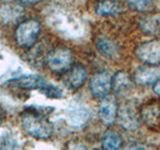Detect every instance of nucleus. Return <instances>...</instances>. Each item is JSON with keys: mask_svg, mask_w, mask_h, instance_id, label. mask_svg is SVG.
Here are the masks:
<instances>
[{"mask_svg": "<svg viewBox=\"0 0 160 150\" xmlns=\"http://www.w3.org/2000/svg\"><path fill=\"white\" fill-rule=\"evenodd\" d=\"M137 58L148 66L160 65V39L143 42L135 50Z\"/></svg>", "mask_w": 160, "mask_h": 150, "instance_id": "obj_4", "label": "nucleus"}, {"mask_svg": "<svg viewBox=\"0 0 160 150\" xmlns=\"http://www.w3.org/2000/svg\"><path fill=\"white\" fill-rule=\"evenodd\" d=\"M9 84L13 85L14 87L22 89V90H34V89H42L47 84L46 80L39 75L28 74L22 75L17 78L11 79Z\"/></svg>", "mask_w": 160, "mask_h": 150, "instance_id": "obj_10", "label": "nucleus"}, {"mask_svg": "<svg viewBox=\"0 0 160 150\" xmlns=\"http://www.w3.org/2000/svg\"><path fill=\"white\" fill-rule=\"evenodd\" d=\"M45 63L53 73L65 74L73 66V54L66 47H57L49 51Z\"/></svg>", "mask_w": 160, "mask_h": 150, "instance_id": "obj_3", "label": "nucleus"}, {"mask_svg": "<svg viewBox=\"0 0 160 150\" xmlns=\"http://www.w3.org/2000/svg\"><path fill=\"white\" fill-rule=\"evenodd\" d=\"M153 91L154 93L157 95V96L160 97V79H158L156 82L153 85Z\"/></svg>", "mask_w": 160, "mask_h": 150, "instance_id": "obj_20", "label": "nucleus"}, {"mask_svg": "<svg viewBox=\"0 0 160 150\" xmlns=\"http://www.w3.org/2000/svg\"><path fill=\"white\" fill-rule=\"evenodd\" d=\"M158 79H160V68L156 66L140 67L134 73V80L139 85L155 83Z\"/></svg>", "mask_w": 160, "mask_h": 150, "instance_id": "obj_12", "label": "nucleus"}, {"mask_svg": "<svg viewBox=\"0 0 160 150\" xmlns=\"http://www.w3.org/2000/svg\"><path fill=\"white\" fill-rule=\"evenodd\" d=\"M91 118V111L84 106L73 108L68 114V122L74 127H81L86 124Z\"/></svg>", "mask_w": 160, "mask_h": 150, "instance_id": "obj_14", "label": "nucleus"}, {"mask_svg": "<svg viewBox=\"0 0 160 150\" xmlns=\"http://www.w3.org/2000/svg\"><path fill=\"white\" fill-rule=\"evenodd\" d=\"M4 119H5V113L3 110L0 108V126L2 125L3 121H4Z\"/></svg>", "mask_w": 160, "mask_h": 150, "instance_id": "obj_22", "label": "nucleus"}, {"mask_svg": "<svg viewBox=\"0 0 160 150\" xmlns=\"http://www.w3.org/2000/svg\"><path fill=\"white\" fill-rule=\"evenodd\" d=\"M40 92L43 93L45 96H47L48 98H52V99H57L62 97V91L61 89H59L58 87L54 86L52 84H46L45 86L40 89Z\"/></svg>", "mask_w": 160, "mask_h": 150, "instance_id": "obj_18", "label": "nucleus"}, {"mask_svg": "<svg viewBox=\"0 0 160 150\" xmlns=\"http://www.w3.org/2000/svg\"><path fill=\"white\" fill-rule=\"evenodd\" d=\"M117 113L118 105L113 97L107 96L106 98L102 99L99 106L98 115L104 125H112L117 119Z\"/></svg>", "mask_w": 160, "mask_h": 150, "instance_id": "obj_8", "label": "nucleus"}, {"mask_svg": "<svg viewBox=\"0 0 160 150\" xmlns=\"http://www.w3.org/2000/svg\"><path fill=\"white\" fill-rule=\"evenodd\" d=\"M112 78L107 71H99L95 73L92 78L90 79L89 88L91 94L95 99L102 100L109 96L110 90H112L111 86Z\"/></svg>", "mask_w": 160, "mask_h": 150, "instance_id": "obj_5", "label": "nucleus"}, {"mask_svg": "<svg viewBox=\"0 0 160 150\" xmlns=\"http://www.w3.org/2000/svg\"><path fill=\"white\" fill-rule=\"evenodd\" d=\"M140 117L151 129H157L160 127V102L151 101L148 102L140 109Z\"/></svg>", "mask_w": 160, "mask_h": 150, "instance_id": "obj_7", "label": "nucleus"}, {"mask_svg": "<svg viewBox=\"0 0 160 150\" xmlns=\"http://www.w3.org/2000/svg\"><path fill=\"white\" fill-rule=\"evenodd\" d=\"M41 32V23L35 18H28L20 22L14 31V40L18 47L29 49L36 43Z\"/></svg>", "mask_w": 160, "mask_h": 150, "instance_id": "obj_2", "label": "nucleus"}, {"mask_svg": "<svg viewBox=\"0 0 160 150\" xmlns=\"http://www.w3.org/2000/svg\"><path fill=\"white\" fill-rule=\"evenodd\" d=\"M128 7L137 12H150L154 9L153 0H127Z\"/></svg>", "mask_w": 160, "mask_h": 150, "instance_id": "obj_17", "label": "nucleus"}, {"mask_svg": "<svg viewBox=\"0 0 160 150\" xmlns=\"http://www.w3.org/2000/svg\"><path fill=\"white\" fill-rule=\"evenodd\" d=\"M103 150H119L122 145L121 136L115 131H107L102 137Z\"/></svg>", "mask_w": 160, "mask_h": 150, "instance_id": "obj_16", "label": "nucleus"}, {"mask_svg": "<svg viewBox=\"0 0 160 150\" xmlns=\"http://www.w3.org/2000/svg\"><path fill=\"white\" fill-rule=\"evenodd\" d=\"M96 47L100 54L109 59H115L119 56L118 44L107 36H99L96 39Z\"/></svg>", "mask_w": 160, "mask_h": 150, "instance_id": "obj_13", "label": "nucleus"}, {"mask_svg": "<svg viewBox=\"0 0 160 150\" xmlns=\"http://www.w3.org/2000/svg\"><path fill=\"white\" fill-rule=\"evenodd\" d=\"M123 150H154L152 146L142 143H132L129 144Z\"/></svg>", "mask_w": 160, "mask_h": 150, "instance_id": "obj_19", "label": "nucleus"}, {"mask_svg": "<svg viewBox=\"0 0 160 150\" xmlns=\"http://www.w3.org/2000/svg\"><path fill=\"white\" fill-rule=\"evenodd\" d=\"M22 127L29 136L38 140H46L53 134L51 122L36 109H28L21 116Z\"/></svg>", "mask_w": 160, "mask_h": 150, "instance_id": "obj_1", "label": "nucleus"}, {"mask_svg": "<svg viewBox=\"0 0 160 150\" xmlns=\"http://www.w3.org/2000/svg\"><path fill=\"white\" fill-rule=\"evenodd\" d=\"M122 11V6L118 0H100L95 6V12L100 16L116 15Z\"/></svg>", "mask_w": 160, "mask_h": 150, "instance_id": "obj_15", "label": "nucleus"}, {"mask_svg": "<svg viewBox=\"0 0 160 150\" xmlns=\"http://www.w3.org/2000/svg\"><path fill=\"white\" fill-rule=\"evenodd\" d=\"M87 79V71L82 65L76 64L64 74V82L71 90H77L85 83Z\"/></svg>", "mask_w": 160, "mask_h": 150, "instance_id": "obj_9", "label": "nucleus"}, {"mask_svg": "<svg viewBox=\"0 0 160 150\" xmlns=\"http://www.w3.org/2000/svg\"><path fill=\"white\" fill-rule=\"evenodd\" d=\"M117 120L123 129L128 131H135L140 126L141 117H140V112H138L132 105L124 104L123 106L118 107Z\"/></svg>", "mask_w": 160, "mask_h": 150, "instance_id": "obj_6", "label": "nucleus"}, {"mask_svg": "<svg viewBox=\"0 0 160 150\" xmlns=\"http://www.w3.org/2000/svg\"><path fill=\"white\" fill-rule=\"evenodd\" d=\"M16 1L22 3V4H26V5H33V4L39 3L41 0H16Z\"/></svg>", "mask_w": 160, "mask_h": 150, "instance_id": "obj_21", "label": "nucleus"}, {"mask_svg": "<svg viewBox=\"0 0 160 150\" xmlns=\"http://www.w3.org/2000/svg\"><path fill=\"white\" fill-rule=\"evenodd\" d=\"M111 86L115 94L119 95V96H124V95L128 94L133 87L132 79L126 71L120 70L112 77Z\"/></svg>", "mask_w": 160, "mask_h": 150, "instance_id": "obj_11", "label": "nucleus"}]
</instances>
